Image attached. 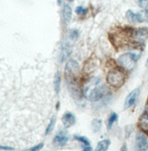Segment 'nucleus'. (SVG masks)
I'll list each match as a JSON object with an SVG mask.
<instances>
[{
	"instance_id": "nucleus-1",
	"label": "nucleus",
	"mask_w": 148,
	"mask_h": 151,
	"mask_svg": "<svg viewBox=\"0 0 148 151\" xmlns=\"http://www.w3.org/2000/svg\"><path fill=\"white\" fill-rule=\"evenodd\" d=\"M108 93V89L101 83L99 78H93L86 84L84 88V96L91 101H98Z\"/></svg>"
},
{
	"instance_id": "nucleus-2",
	"label": "nucleus",
	"mask_w": 148,
	"mask_h": 151,
	"mask_svg": "<svg viewBox=\"0 0 148 151\" xmlns=\"http://www.w3.org/2000/svg\"><path fill=\"white\" fill-rule=\"evenodd\" d=\"M107 81L111 86L114 88H120L126 81V75L122 70L114 68L108 73Z\"/></svg>"
},
{
	"instance_id": "nucleus-3",
	"label": "nucleus",
	"mask_w": 148,
	"mask_h": 151,
	"mask_svg": "<svg viewBox=\"0 0 148 151\" xmlns=\"http://www.w3.org/2000/svg\"><path fill=\"white\" fill-rule=\"evenodd\" d=\"M65 78L67 80V82L74 86L76 82V78H78V73H79V64L78 61L75 60H70L68 63H66L65 66Z\"/></svg>"
},
{
	"instance_id": "nucleus-4",
	"label": "nucleus",
	"mask_w": 148,
	"mask_h": 151,
	"mask_svg": "<svg viewBox=\"0 0 148 151\" xmlns=\"http://www.w3.org/2000/svg\"><path fill=\"white\" fill-rule=\"evenodd\" d=\"M138 59L139 58H138V56L135 53H133V52H127V53H125L119 57L118 63L121 65V67L130 71L135 67Z\"/></svg>"
},
{
	"instance_id": "nucleus-5",
	"label": "nucleus",
	"mask_w": 148,
	"mask_h": 151,
	"mask_svg": "<svg viewBox=\"0 0 148 151\" xmlns=\"http://www.w3.org/2000/svg\"><path fill=\"white\" fill-rule=\"evenodd\" d=\"M148 39V28L140 27L137 29L131 30V40L132 42L137 45H142Z\"/></svg>"
},
{
	"instance_id": "nucleus-6",
	"label": "nucleus",
	"mask_w": 148,
	"mask_h": 151,
	"mask_svg": "<svg viewBox=\"0 0 148 151\" xmlns=\"http://www.w3.org/2000/svg\"><path fill=\"white\" fill-rule=\"evenodd\" d=\"M126 16L128 21L134 23H142L148 22V9H144V11L139 12H133L132 11H127Z\"/></svg>"
},
{
	"instance_id": "nucleus-7",
	"label": "nucleus",
	"mask_w": 148,
	"mask_h": 151,
	"mask_svg": "<svg viewBox=\"0 0 148 151\" xmlns=\"http://www.w3.org/2000/svg\"><path fill=\"white\" fill-rule=\"evenodd\" d=\"M136 150L137 151H147L148 150V140L144 134H142V133L137 134Z\"/></svg>"
},
{
	"instance_id": "nucleus-8",
	"label": "nucleus",
	"mask_w": 148,
	"mask_h": 151,
	"mask_svg": "<svg viewBox=\"0 0 148 151\" xmlns=\"http://www.w3.org/2000/svg\"><path fill=\"white\" fill-rule=\"evenodd\" d=\"M140 89L139 88H137L135 90H133V91L128 94V96H126V102H125V109H128V108H130L132 107L134 104L136 103L137 101V99L138 97H139L140 96Z\"/></svg>"
},
{
	"instance_id": "nucleus-9",
	"label": "nucleus",
	"mask_w": 148,
	"mask_h": 151,
	"mask_svg": "<svg viewBox=\"0 0 148 151\" xmlns=\"http://www.w3.org/2000/svg\"><path fill=\"white\" fill-rule=\"evenodd\" d=\"M61 121H63V124L65 129H69L75 124V116L72 112H65L63 118H61Z\"/></svg>"
},
{
	"instance_id": "nucleus-10",
	"label": "nucleus",
	"mask_w": 148,
	"mask_h": 151,
	"mask_svg": "<svg viewBox=\"0 0 148 151\" xmlns=\"http://www.w3.org/2000/svg\"><path fill=\"white\" fill-rule=\"evenodd\" d=\"M68 140H69V138H68L67 134H66L64 131H60L59 133H57V135L54 137L53 143L60 145V146H64L68 143Z\"/></svg>"
},
{
	"instance_id": "nucleus-11",
	"label": "nucleus",
	"mask_w": 148,
	"mask_h": 151,
	"mask_svg": "<svg viewBox=\"0 0 148 151\" xmlns=\"http://www.w3.org/2000/svg\"><path fill=\"white\" fill-rule=\"evenodd\" d=\"M139 127L140 129L148 135V113L144 112L139 119Z\"/></svg>"
},
{
	"instance_id": "nucleus-12",
	"label": "nucleus",
	"mask_w": 148,
	"mask_h": 151,
	"mask_svg": "<svg viewBox=\"0 0 148 151\" xmlns=\"http://www.w3.org/2000/svg\"><path fill=\"white\" fill-rule=\"evenodd\" d=\"M63 19L66 23H69L71 18H72V9L69 6V5L65 4L63 6Z\"/></svg>"
},
{
	"instance_id": "nucleus-13",
	"label": "nucleus",
	"mask_w": 148,
	"mask_h": 151,
	"mask_svg": "<svg viewBox=\"0 0 148 151\" xmlns=\"http://www.w3.org/2000/svg\"><path fill=\"white\" fill-rule=\"evenodd\" d=\"M109 145H111V141L108 139L102 140L97 144L95 151H107L109 147Z\"/></svg>"
},
{
	"instance_id": "nucleus-14",
	"label": "nucleus",
	"mask_w": 148,
	"mask_h": 151,
	"mask_svg": "<svg viewBox=\"0 0 148 151\" xmlns=\"http://www.w3.org/2000/svg\"><path fill=\"white\" fill-rule=\"evenodd\" d=\"M60 83H61V78H60V75L59 72H57L55 74V78H54V87H55V91L57 93H60Z\"/></svg>"
},
{
	"instance_id": "nucleus-15",
	"label": "nucleus",
	"mask_w": 148,
	"mask_h": 151,
	"mask_svg": "<svg viewBox=\"0 0 148 151\" xmlns=\"http://www.w3.org/2000/svg\"><path fill=\"white\" fill-rule=\"evenodd\" d=\"M117 119H118V115H117V113L112 112L111 114V116L108 117V123H107V127H108V129H111L112 126H113V124L117 121Z\"/></svg>"
},
{
	"instance_id": "nucleus-16",
	"label": "nucleus",
	"mask_w": 148,
	"mask_h": 151,
	"mask_svg": "<svg viewBox=\"0 0 148 151\" xmlns=\"http://www.w3.org/2000/svg\"><path fill=\"white\" fill-rule=\"evenodd\" d=\"M92 126H93V129L94 132H99L101 130V127H102V120L100 119H93L92 122Z\"/></svg>"
},
{
	"instance_id": "nucleus-17",
	"label": "nucleus",
	"mask_w": 148,
	"mask_h": 151,
	"mask_svg": "<svg viewBox=\"0 0 148 151\" xmlns=\"http://www.w3.org/2000/svg\"><path fill=\"white\" fill-rule=\"evenodd\" d=\"M78 37V31L76 29H71L68 33V40L67 42H75Z\"/></svg>"
},
{
	"instance_id": "nucleus-18",
	"label": "nucleus",
	"mask_w": 148,
	"mask_h": 151,
	"mask_svg": "<svg viewBox=\"0 0 148 151\" xmlns=\"http://www.w3.org/2000/svg\"><path fill=\"white\" fill-rule=\"evenodd\" d=\"M55 124H56V117L54 116V117H52V118H51V120H50V122H49V124H48V126H47V127H46L45 135H48V134L51 133L52 130H53V129H54V127H55Z\"/></svg>"
},
{
	"instance_id": "nucleus-19",
	"label": "nucleus",
	"mask_w": 148,
	"mask_h": 151,
	"mask_svg": "<svg viewBox=\"0 0 148 151\" xmlns=\"http://www.w3.org/2000/svg\"><path fill=\"white\" fill-rule=\"evenodd\" d=\"M74 139L80 142V143L84 144L85 145H90V141L88 138H86L85 136H78V135H75L74 136Z\"/></svg>"
},
{
	"instance_id": "nucleus-20",
	"label": "nucleus",
	"mask_w": 148,
	"mask_h": 151,
	"mask_svg": "<svg viewBox=\"0 0 148 151\" xmlns=\"http://www.w3.org/2000/svg\"><path fill=\"white\" fill-rule=\"evenodd\" d=\"M45 146V144L44 143H41V144H38L36 145H34L33 147H30L27 150H24V151H40L42 147Z\"/></svg>"
},
{
	"instance_id": "nucleus-21",
	"label": "nucleus",
	"mask_w": 148,
	"mask_h": 151,
	"mask_svg": "<svg viewBox=\"0 0 148 151\" xmlns=\"http://www.w3.org/2000/svg\"><path fill=\"white\" fill-rule=\"evenodd\" d=\"M139 6L144 8V9H148V0H137Z\"/></svg>"
},
{
	"instance_id": "nucleus-22",
	"label": "nucleus",
	"mask_w": 148,
	"mask_h": 151,
	"mask_svg": "<svg viewBox=\"0 0 148 151\" xmlns=\"http://www.w3.org/2000/svg\"><path fill=\"white\" fill-rule=\"evenodd\" d=\"M75 12L78 14H79V15H81V14H84L86 12V9L82 6H78L75 9Z\"/></svg>"
},
{
	"instance_id": "nucleus-23",
	"label": "nucleus",
	"mask_w": 148,
	"mask_h": 151,
	"mask_svg": "<svg viewBox=\"0 0 148 151\" xmlns=\"http://www.w3.org/2000/svg\"><path fill=\"white\" fill-rule=\"evenodd\" d=\"M0 149H1V150H6V151H9V150H14V148H13V147H11V146L1 145H0Z\"/></svg>"
},
{
	"instance_id": "nucleus-24",
	"label": "nucleus",
	"mask_w": 148,
	"mask_h": 151,
	"mask_svg": "<svg viewBox=\"0 0 148 151\" xmlns=\"http://www.w3.org/2000/svg\"><path fill=\"white\" fill-rule=\"evenodd\" d=\"M82 151H93V148L91 147L90 145H86V146H85V148H84Z\"/></svg>"
},
{
	"instance_id": "nucleus-25",
	"label": "nucleus",
	"mask_w": 148,
	"mask_h": 151,
	"mask_svg": "<svg viewBox=\"0 0 148 151\" xmlns=\"http://www.w3.org/2000/svg\"><path fill=\"white\" fill-rule=\"evenodd\" d=\"M121 151H127V148H126V145H124L122 146Z\"/></svg>"
},
{
	"instance_id": "nucleus-26",
	"label": "nucleus",
	"mask_w": 148,
	"mask_h": 151,
	"mask_svg": "<svg viewBox=\"0 0 148 151\" xmlns=\"http://www.w3.org/2000/svg\"><path fill=\"white\" fill-rule=\"evenodd\" d=\"M67 1H70V2H73V1H75V0H67Z\"/></svg>"
},
{
	"instance_id": "nucleus-27",
	"label": "nucleus",
	"mask_w": 148,
	"mask_h": 151,
	"mask_svg": "<svg viewBox=\"0 0 148 151\" xmlns=\"http://www.w3.org/2000/svg\"><path fill=\"white\" fill-rule=\"evenodd\" d=\"M58 2H59V4H60L61 3V0H58Z\"/></svg>"
},
{
	"instance_id": "nucleus-28",
	"label": "nucleus",
	"mask_w": 148,
	"mask_h": 151,
	"mask_svg": "<svg viewBox=\"0 0 148 151\" xmlns=\"http://www.w3.org/2000/svg\"><path fill=\"white\" fill-rule=\"evenodd\" d=\"M146 63H147V65H148V59H147V61H146Z\"/></svg>"
}]
</instances>
